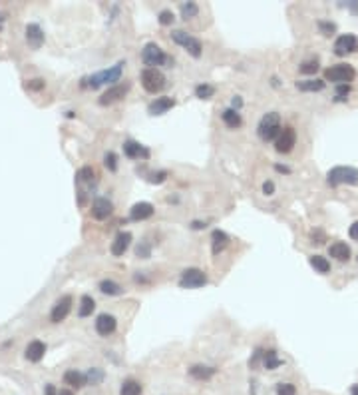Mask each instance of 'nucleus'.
Segmentation results:
<instances>
[{"label": "nucleus", "mask_w": 358, "mask_h": 395, "mask_svg": "<svg viewBox=\"0 0 358 395\" xmlns=\"http://www.w3.org/2000/svg\"><path fill=\"white\" fill-rule=\"evenodd\" d=\"M197 14H199V6L195 2H183L181 4V16H183V20L195 18Z\"/></svg>", "instance_id": "473e14b6"}, {"label": "nucleus", "mask_w": 358, "mask_h": 395, "mask_svg": "<svg viewBox=\"0 0 358 395\" xmlns=\"http://www.w3.org/2000/svg\"><path fill=\"white\" fill-rule=\"evenodd\" d=\"M229 243V236L223 232V230H213L211 234V249H213V255L221 253Z\"/></svg>", "instance_id": "412c9836"}, {"label": "nucleus", "mask_w": 358, "mask_h": 395, "mask_svg": "<svg viewBox=\"0 0 358 395\" xmlns=\"http://www.w3.org/2000/svg\"><path fill=\"white\" fill-rule=\"evenodd\" d=\"M257 132H259L261 140H265V142L277 140L279 132H281V116H279L277 112H269V114H265V116L261 118V122H259Z\"/></svg>", "instance_id": "f03ea898"}, {"label": "nucleus", "mask_w": 358, "mask_h": 395, "mask_svg": "<svg viewBox=\"0 0 358 395\" xmlns=\"http://www.w3.org/2000/svg\"><path fill=\"white\" fill-rule=\"evenodd\" d=\"M104 166H106L110 172H116V170H118V156H116L114 152H108V154L104 156Z\"/></svg>", "instance_id": "c9c22d12"}, {"label": "nucleus", "mask_w": 358, "mask_h": 395, "mask_svg": "<svg viewBox=\"0 0 358 395\" xmlns=\"http://www.w3.org/2000/svg\"><path fill=\"white\" fill-rule=\"evenodd\" d=\"M213 94H215V88H213L211 84H199V86L195 88V96L201 98V100H207V98H211Z\"/></svg>", "instance_id": "f704fd0d"}, {"label": "nucleus", "mask_w": 358, "mask_h": 395, "mask_svg": "<svg viewBox=\"0 0 358 395\" xmlns=\"http://www.w3.org/2000/svg\"><path fill=\"white\" fill-rule=\"evenodd\" d=\"M26 40L32 48H40L42 42H44V32L38 24H28L26 26Z\"/></svg>", "instance_id": "aec40b11"}, {"label": "nucleus", "mask_w": 358, "mask_h": 395, "mask_svg": "<svg viewBox=\"0 0 358 395\" xmlns=\"http://www.w3.org/2000/svg\"><path fill=\"white\" fill-rule=\"evenodd\" d=\"M114 212V204L108 200V198H96L94 204H92V216L96 220H106L110 218Z\"/></svg>", "instance_id": "ddd939ff"}, {"label": "nucleus", "mask_w": 358, "mask_h": 395, "mask_svg": "<svg viewBox=\"0 0 358 395\" xmlns=\"http://www.w3.org/2000/svg\"><path fill=\"white\" fill-rule=\"evenodd\" d=\"M58 395H74V393H72V391H70V389H62V391H60V393H58Z\"/></svg>", "instance_id": "3c124183"}, {"label": "nucleus", "mask_w": 358, "mask_h": 395, "mask_svg": "<svg viewBox=\"0 0 358 395\" xmlns=\"http://www.w3.org/2000/svg\"><path fill=\"white\" fill-rule=\"evenodd\" d=\"M129 243H131V234L129 232H119L116 236V239L112 241V253L114 255H123L125 249L129 247Z\"/></svg>", "instance_id": "f3484780"}, {"label": "nucleus", "mask_w": 358, "mask_h": 395, "mask_svg": "<svg viewBox=\"0 0 358 395\" xmlns=\"http://www.w3.org/2000/svg\"><path fill=\"white\" fill-rule=\"evenodd\" d=\"M324 78L334 84H348L354 78V68L350 64H336L324 70Z\"/></svg>", "instance_id": "423d86ee"}, {"label": "nucleus", "mask_w": 358, "mask_h": 395, "mask_svg": "<svg viewBox=\"0 0 358 395\" xmlns=\"http://www.w3.org/2000/svg\"><path fill=\"white\" fill-rule=\"evenodd\" d=\"M173 20H175V16H173L171 10H161V12H159V24L167 26V24H171Z\"/></svg>", "instance_id": "58836bf2"}, {"label": "nucleus", "mask_w": 358, "mask_h": 395, "mask_svg": "<svg viewBox=\"0 0 358 395\" xmlns=\"http://www.w3.org/2000/svg\"><path fill=\"white\" fill-rule=\"evenodd\" d=\"M44 353H46V343L40 341V339H34V341H30L26 345V359L28 361L36 363V361H40L44 357Z\"/></svg>", "instance_id": "a211bd4d"}, {"label": "nucleus", "mask_w": 358, "mask_h": 395, "mask_svg": "<svg viewBox=\"0 0 358 395\" xmlns=\"http://www.w3.org/2000/svg\"><path fill=\"white\" fill-rule=\"evenodd\" d=\"M64 383L70 385V387L80 389V387L86 385V375L80 373V371H76V369H68V371L64 373Z\"/></svg>", "instance_id": "4be33fe9"}, {"label": "nucleus", "mask_w": 358, "mask_h": 395, "mask_svg": "<svg viewBox=\"0 0 358 395\" xmlns=\"http://www.w3.org/2000/svg\"><path fill=\"white\" fill-rule=\"evenodd\" d=\"M283 361L277 357V351H273V349H269V351H263V365L267 367V369H275V367H279Z\"/></svg>", "instance_id": "7c9ffc66"}, {"label": "nucleus", "mask_w": 358, "mask_h": 395, "mask_svg": "<svg viewBox=\"0 0 358 395\" xmlns=\"http://www.w3.org/2000/svg\"><path fill=\"white\" fill-rule=\"evenodd\" d=\"M171 38H173L179 46H183L193 58H199V56H201V42H199L197 38H193L191 34H187V32H183V30H173V32H171Z\"/></svg>", "instance_id": "0eeeda50"}, {"label": "nucleus", "mask_w": 358, "mask_h": 395, "mask_svg": "<svg viewBox=\"0 0 358 395\" xmlns=\"http://www.w3.org/2000/svg\"><path fill=\"white\" fill-rule=\"evenodd\" d=\"M221 118H223V122H225L229 128H239V126L243 124L241 114H239L237 110H233V108H227V110L221 114Z\"/></svg>", "instance_id": "b1692460"}, {"label": "nucleus", "mask_w": 358, "mask_h": 395, "mask_svg": "<svg viewBox=\"0 0 358 395\" xmlns=\"http://www.w3.org/2000/svg\"><path fill=\"white\" fill-rule=\"evenodd\" d=\"M348 236H350L354 241H358V222H354V224L350 226V230H348Z\"/></svg>", "instance_id": "c03bdc74"}, {"label": "nucleus", "mask_w": 358, "mask_h": 395, "mask_svg": "<svg viewBox=\"0 0 358 395\" xmlns=\"http://www.w3.org/2000/svg\"><path fill=\"white\" fill-rule=\"evenodd\" d=\"M153 216V206L149 202H137L133 204V208L129 210V218L135 220V222H141V220H147Z\"/></svg>", "instance_id": "dca6fc26"}, {"label": "nucleus", "mask_w": 358, "mask_h": 395, "mask_svg": "<svg viewBox=\"0 0 358 395\" xmlns=\"http://www.w3.org/2000/svg\"><path fill=\"white\" fill-rule=\"evenodd\" d=\"M316 70H318V60H306L300 64V72L304 74H314Z\"/></svg>", "instance_id": "e433bc0d"}, {"label": "nucleus", "mask_w": 358, "mask_h": 395, "mask_svg": "<svg viewBox=\"0 0 358 395\" xmlns=\"http://www.w3.org/2000/svg\"><path fill=\"white\" fill-rule=\"evenodd\" d=\"M352 395H358V385H354V387H352Z\"/></svg>", "instance_id": "603ef678"}, {"label": "nucleus", "mask_w": 358, "mask_h": 395, "mask_svg": "<svg viewBox=\"0 0 358 395\" xmlns=\"http://www.w3.org/2000/svg\"><path fill=\"white\" fill-rule=\"evenodd\" d=\"M141 86L149 92V94H155L159 90H163L165 86V76L163 72H159L157 68H145L141 72Z\"/></svg>", "instance_id": "39448f33"}, {"label": "nucleus", "mask_w": 358, "mask_h": 395, "mask_svg": "<svg viewBox=\"0 0 358 395\" xmlns=\"http://www.w3.org/2000/svg\"><path fill=\"white\" fill-rule=\"evenodd\" d=\"M189 375L191 377H195V379H209V377H213L215 375V367H207V365H193L191 369H189Z\"/></svg>", "instance_id": "a878e982"}, {"label": "nucleus", "mask_w": 358, "mask_h": 395, "mask_svg": "<svg viewBox=\"0 0 358 395\" xmlns=\"http://www.w3.org/2000/svg\"><path fill=\"white\" fill-rule=\"evenodd\" d=\"M173 106H175V100L169 98V96H163V98H155V100L147 106V112H149L151 116H161V114H165L167 110H171Z\"/></svg>", "instance_id": "2eb2a0df"}, {"label": "nucleus", "mask_w": 358, "mask_h": 395, "mask_svg": "<svg viewBox=\"0 0 358 395\" xmlns=\"http://www.w3.org/2000/svg\"><path fill=\"white\" fill-rule=\"evenodd\" d=\"M100 292L106 296H119L123 292V288L114 280H104V282H100Z\"/></svg>", "instance_id": "bb28decb"}, {"label": "nucleus", "mask_w": 358, "mask_h": 395, "mask_svg": "<svg viewBox=\"0 0 358 395\" xmlns=\"http://www.w3.org/2000/svg\"><path fill=\"white\" fill-rule=\"evenodd\" d=\"M94 310H96V302H94V298H92V296H82L78 316H80V317H88V316H92V312H94Z\"/></svg>", "instance_id": "cd10ccee"}, {"label": "nucleus", "mask_w": 358, "mask_h": 395, "mask_svg": "<svg viewBox=\"0 0 358 395\" xmlns=\"http://www.w3.org/2000/svg\"><path fill=\"white\" fill-rule=\"evenodd\" d=\"M241 106H243V100H241V96H233V100H231V108L239 112V108H241Z\"/></svg>", "instance_id": "a18cd8bd"}, {"label": "nucleus", "mask_w": 358, "mask_h": 395, "mask_svg": "<svg viewBox=\"0 0 358 395\" xmlns=\"http://www.w3.org/2000/svg\"><path fill=\"white\" fill-rule=\"evenodd\" d=\"M297 88L302 92H318L324 88V82L322 80H302V82H297Z\"/></svg>", "instance_id": "c756f323"}, {"label": "nucleus", "mask_w": 358, "mask_h": 395, "mask_svg": "<svg viewBox=\"0 0 358 395\" xmlns=\"http://www.w3.org/2000/svg\"><path fill=\"white\" fill-rule=\"evenodd\" d=\"M141 60H143L149 68H155V66L171 68V64H173V58H169L155 42H149V44L143 46V50H141Z\"/></svg>", "instance_id": "f257e3e1"}, {"label": "nucleus", "mask_w": 358, "mask_h": 395, "mask_svg": "<svg viewBox=\"0 0 358 395\" xmlns=\"http://www.w3.org/2000/svg\"><path fill=\"white\" fill-rule=\"evenodd\" d=\"M139 393H141V383L135 379L123 381V385L119 389V395H139Z\"/></svg>", "instance_id": "c85d7f7f"}, {"label": "nucleus", "mask_w": 358, "mask_h": 395, "mask_svg": "<svg viewBox=\"0 0 358 395\" xmlns=\"http://www.w3.org/2000/svg\"><path fill=\"white\" fill-rule=\"evenodd\" d=\"M121 72H123V62H118L116 66L108 68V70H102V72H96L94 76L88 78V86L90 88H100L102 84H112L116 86V82H119L121 78Z\"/></svg>", "instance_id": "7ed1b4c3"}, {"label": "nucleus", "mask_w": 358, "mask_h": 395, "mask_svg": "<svg viewBox=\"0 0 358 395\" xmlns=\"http://www.w3.org/2000/svg\"><path fill=\"white\" fill-rule=\"evenodd\" d=\"M44 86H46V82H44L42 78H34V80H30V82L26 84V88H28V90H34V92H36V90H42Z\"/></svg>", "instance_id": "79ce46f5"}, {"label": "nucleus", "mask_w": 358, "mask_h": 395, "mask_svg": "<svg viewBox=\"0 0 358 395\" xmlns=\"http://www.w3.org/2000/svg\"><path fill=\"white\" fill-rule=\"evenodd\" d=\"M275 168H277V172H285V174H287V172H291L287 166H275Z\"/></svg>", "instance_id": "8fccbe9b"}, {"label": "nucleus", "mask_w": 358, "mask_h": 395, "mask_svg": "<svg viewBox=\"0 0 358 395\" xmlns=\"http://www.w3.org/2000/svg\"><path fill=\"white\" fill-rule=\"evenodd\" d=\"M191 228H193V230H201V228H205V222H203V224H201V222H193Z\"/></svg>", "instance_id": "09e8293b"}, {"label": "nucleus", "mask_w": 358, "mask_h": 395, "mask_svg": "<svg viewBox=\"0 0 358 395\" xmlns=\"http://www.w3.org/2000/svg\"><path fill=\"white\" fill-rule=\"evenodd\" d=\"M297 389L293 383H279L277 385V395H295Z\"/></svg>", "instance_id": "4c0bfd02"}, {"label": "nucleus", "mask_w": 358, "mask_h": 395, "mask_svg": "<svg viewBox=\"0 0 358 395\" xmlns=\"http://www.w3.org/2000/svg\"><path fill=\"white\" fill-rule=\"evenodd\" d=\"M46 395H56V387L54 385H46Z\"/></svg>", "instance_id": "de8ad7c7"}, {"label": "nucleus", "mask_w": 358, "mask_h": 395, "mask_svg": "<svg viewBox=\"0 0 358 395\" xmlns=\"http://www.w3.org/2000/svg\"><path fill=\"white\" fill-rule=\"evenodd\" d=\"M318 26L324 32V36H330V32H334V28H336L332 22H318Z\"/></svg>", "instance_id": "37998d69"}, {"label": "nucleus", "mask_w": 358, "mask_h": 395, "mask_svg": "<svg viewBox=\"0 0 358 395\" xmlns=\"http://www.w3.org/2000/svg\"><path fill=\"white\" fill-rule=\"evenodd\" d=\"M295 142H297V132H295V128L287 126V128H281L279 136H277V142H275V148H277L279 154H287V152L293 150Z\"/></svg>", "instance_id": "1a4fd4ad"}, {"label": "nucleus", "mask_w": 358, "mask_h": 395, "mask_svg": "<svg viewBox=\"0 0 358 395\" xmlns=\"http://www.w3.org/2000/svg\"><path fill=\"white\" fill-rule=\"evenodd\" d=\"M123 154L127 158H147L149 156V150L143 148L141 144L133 142V140H125L123 142Z\"/></svg>", "instance_id": "6ab92c4d"}, {"label": "nucleus", "mask_w": 358, "mask_h": 395, "mask_svg": "<svg viewBox=\"0 0 358 395\" xmlns=\"http://www.w3.org/2000/svg\"><path fill=\"white\" fill-rule=\"evenodd\" d=\"M207 284V276L205 272L197 270V268H189L181 274L179 278V286L181 288H187V290H193V288H203Z\"/></svg>", "instance_id": "6e6552de"}, {"label": "nucleus", "mask_w": 358, "mask_h": 395, "mask_svg": "<svg viewBox=\"0 0 358 395\" xmlns=\"http://www.w3.org/2000/svg\"><path fill=\"white\" fill-rule=\"evenodd\" d=\"M129 92V84H116V86H110L102 96H100V104L102 106H108V104H114L118 100H121L125 94Z\"/></svg>", "instance_id": "f8f14e48"}, {"label": "nucleus", "mask_w": 358, "mask_h": 395, "mask_svg": "<svg viewBox=\"0 0 358 395\" xmlns=\"http://www.w3.org/2000/svg\"><path fill=\"white\" fill-rule=\"evenodd\" d=\"M116 325H118V321H116V317L110 316V314H102V316H98V319H96V331H98L100 335H104V337H108L110 333H114V331H116Z\"/></svg>", "instance_id": "4468645a"}, {"label": "nucleus", "mask_w": 358, "mask_h": 395, "mask_svg": "<svg viewBox=\"0 0 358 395\" xmlns=\"http://www.w3.org/2000/svg\"><path fill=\"white\" fill-rule=\"evenodd\" d=\"M330 255L338 261H346L350 257V247L344 241H336V243L330 245Z\"/></svg>", "instance_id": "5701e85b"}, {"label": "nucleus", "mask_w": 358, "mask_h": 395, "mask_svg": "<svg viewBox=\"0 0 358 395\" xmlns=\"http://www.w3.org/2000/svg\"><path fill=\"white\" fill-rule=\"evenodd\" d=\"M165 178H167V172H165V170L149 174V182H151V184H161V182H165Z\"/></svg>", "instance_id": "a19ab883"}, {"label": "nucleus", "mask_w": 358, "mask_h": 395, "mask_svg": "<svg viewBox=\"0 0 358 395\" xmlns=\"http://www.w3.org/2000/svg\"><path fill=\"white\" fill-rule=\"evenodd\" d=\"M310 266H312L316 272H320V274H326V272L330 270L328 259L322 257V255H312V257H310Z\"/></svg>", "instance_id": "2f4dec72"}, {"label": "nucleus", "mask_w": 358, "mask_h": 395, "mask_svg": "<svg viewBox=\"0 0 358 395\" xmlns=\"http://www.w3.org/2000/svg\"><path fill=\"white\" fill-rule=\"evenodd\" d=\"M70 310H72V296H62V298L54 304V308H52V314H50L52 323H60V321H64V319L68 317Z\"/></svg>", "instance_id": "9d476101"}, {"label": "nucleus", "mask_w": 358, "mask_h": 395, "mask_svg": "<svg viewBox=\"0 0 358 395\" xmlns=\"http://www.w3.org/2000/svg\"><path fill=\"white\" fill-rule=\"evenodd\" d=\"M358 50V38L354 34H342L336 38L334 42V52L338 56H344V54H352Z\"/></svg>", "instance_id": "9b49d317"}, {"label": "nucleus", "mask_w": 358, "mask_h": 395, "mask_svg": "<svg viewBox=\"0 0 358 395\" xmlns=\"http://www.w3.org/2000/svg\"><path fill=\"white\" fill-rule=\"evenodd\" d=\"M330 186H340V184H358V170L350 166H336L328 172L326 176Z\"/></svg>", "instance_id": "20e7f679"}, {"label": "nucleus", "mask_w": 358, "mask_h": 395, "mask_svg": "<svg viewBox=\"0 0 358 395\" xmlns=\"http://www.w3.org/2000/svg\"><path fill=\"white\" fill-rule=\"evenodd\" d=\"M348 92H350V86H348V84H338L334 96H336V100H346Z\"/></svg>", "instance_id": "ea45409f"}, {"label": "nucleus", "mask_w": 358, "mask_h": 395, "mask_svg": "<svg viewBox=\"0 0 358 395\" xmlns=\"http://www.w3.org/2000/svg\"><path fill=\"white\" fill-rule=\"evenodd\" d=\"M86 375V383H90V385H98V383H102L104 381V371L102 369H98V367H92L88 373H84Z\"/></svg>", "instance_id": "72a5a7b5"}, {"label": "nucleus", "mask_w": 358, "mask_h": 395, "mask_svg": "<svg viewBox=\"0 0 358 395\" xmlns=\"http://www.w3.org/2000/svg\"><path fill=\"white\" fill-rule=\"evenodd\" d=\"M94 180H96V172H94L92 166H84V168H80V170L76 172V184H78V186H82V184H92Z\"/></svg>", "instance_id": "393cba45"}, {"label": "nucleus", "mask_w": 358, "mask_h": 395, "mask_svg": "<svg viewBox=\"0 0 358 395\" xmlns=\"http://www.w3.org/2000/svg\"><path fill=\"white\" fill-rule=\"evenodd\" d=\"M263 192H265L267 196H271V194L275 192V184H273V182H265V184H263Z\"/></svg>", "instance_id": "49530a36"}]
</instances>
